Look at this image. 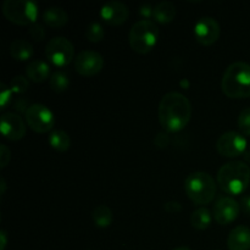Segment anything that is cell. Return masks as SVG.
<instances>
[{"label":"cell","instance_id":"6da1fadb","mask_svg":"<svg viewBox=\"0 0 250 250\" xmlns=\"http://www.w3.org/2000/svg\"><path fill=\"white\" fill-rule=\"evenodd\" d=\"M159 122L168 133H177L185 129L192 117V104L186 95L170 92L160 100L158 110Z\"/></svg>","mask_w":250,"mask_h":250},{"label":"cell","instance_id":"7a4b0ae2","mask_svg":"<svg viewBox=\"0 0 250 250\" xmlns=\"http://www.w3.org/2000/svg\"><path fill=\"white\" fill-rule=\"evenodd\" d=\"M217 183L229 195L243 194L250 183V167L244 161H229L217 172Z\"/></svg>","mask_w":250,"mask_h":250},{"label":"cell","instance_id":"3957f363","mask_svg":"<svg viewBox=\"0 0 250 250\" xmlns=\"http://www.w3.org/2000/svg\"><path fill=\"white\" fill-rule=\"evenodd\" d=\"M221 89L231 99L250 98V65L243 61L231 63L225 71Z\"/></svg>","mask_w":250,"mask_h":250},{"label":"cell","instance_id":"277c9868","mask_svg":"<svg viewBox=\"0 0 250 250\" xmlns=\"http://www.w3.org/2000/svg\"><path fill=\"white\" fill-rule=\"evenodd\" d=\"M185 190L187 197L194 204L208 205L215 199L217 187L212 176L198 171L187 176L185 181Z\"/></svg>","mask_w":250,"mask_h":250},{"label":"cell","instance_id":"5b68a950","mask_svg":"<svg viewBox=\"0 0 250 250\" xmlns=\"http://www.w3.org/2000/svg\"><path fill=\"white\" fill-rule=\"evenodd\" d=\"M159 39V29L150 20H141L132 26L128 41L132 50L137 54H148L155 48Z\"/></svg>","mask_w":250,"mask_h":250},{"label":"cell","instance_id":"8992f818","mask_svg":"<svg viewBox=\"0 0 250 250\" xmlns=\"http://www.w3.org/2000/svg\"><path fill=\"white\" fill-rule=\"evenodd\" d=\"M38 6L28 0H6L2 5V14L11 23L29 26L37 23Z\"/></svg>","mask_w":250,"mask_h":250},{"label":"cell","instance_id":"52a82bcc","mask_svg":"<svg viewBox=\"0 0 250 250\" xmlns=\"http://www.w3.org/2000/svg\"><path fill=\"white\" fill-rule=\"evenodd\" d=\"M45 55L56 67H66L75 60V48L65 37H55L46 44Z\"/></svg>","mask_w":250,"mask_h":250},{"label":"cell","instance_id":"ba28073f","mask_svg":"<svg viewBox=\"0 0 250 250\" xmlns=\"http://www.w3.org/2000/svg\"><path fill=\"white\" fill-rule=\"evenodd\" d=\"M26 124L36 133H48L54 128L55 117L51 110L43 104H32L24 114Z\"/></svg>","mask_w":250,"mask_h":250},{"label":"cell","instance_id":"9c48e42d","mask_svg":"<svg viewBox=\"0 0 250 250\" xmlns=\"http://www.w3.org/2000/svg\"><path fill=\"white\" fill-rule=\"evenodd\" d=\"M216 150L220 155L227 159L244 155L247 151V139L242 133L233 131L226 132L217 139Z\"/></svg>","mask_w":250,"mask_h":250},{"label":"cell","instance_id":"30bf717a","mask_svg":"<svg viewBox=\"0 0 250 250\" xmlns=\"http://www.w3.org/2000/svg\"><path fill=\"white\" fill-rule=\"evenodd\" d=\"M104 68V59L95 50H82L75 58V70L83 77H93Z\"/></svg>","mask_w":250,"mask_h":250},{"label":"cell","instance_id":"8fae6325","mask_svg":"<svg viewBox=\"0 0 250 250\" xmlns=\"http://www.w3.org/2000/svg\"><path fill=\"white\" fill-rule=\"evenodd\" d=\"M215 221L221 226H227L236 221L241 212V205L232 197H220L214 205Z\"/></svg>","mask_w":250,"mask_h":250},{"label":"cell","instance_id":"7c38bea8","mask_svg":"<svg viewBox=\"0 0 250 250\" xmlns=\"http://www.w3.org/2000/svg\"><path fill=\"white\" fill-rule=\"evenodd\" d=\"M221 34L219 22L209 16L202 17L194 26V37L200 45L210 46L216 43Z\"/></svg>","mask_w":250,"mask_h":250},{"label":"cell","instance_id":"4fadbf2b","mask_svg":"<svg viewBox=\"0 0 250 250\" xmlns=\"http://www.w3.org/2000/svg\"><path fill=\"white\" fill-rule=\"evenodd\" d=\"M20 115L15 112H6L1 116L0 129L2 136L9 141H20L26 136L27 126Z\"/></svg>","mask_w":250,"mask_h":250},{"label":"cell","instance_id":"5bb4252c","mask_svg":"<svg viewBox=\"0 0 250 250\" xmlns=\"http://www.w3.org/2000/svg\"><path fill=\"white\" fill-rule=\"evenodd\" d=\"M129 16V10L124 2L109 1L100 10V17L109 26H121L127 21Z\"/></svg>","mask_w":250,"mask_h":250},{"label":"cell","instance_id":"9a60e30c","mask_svg":"<svg viewBox=\"0 0 250 250\" xmlns=\"http://www.w3.org/2000/svg\"><path fill=\"white\" fill-rule=\"evenodd\" d=\"M229 250H250V229L247 226H237L227 237Z\"/></svg>","mask_w":250,"mask_h":250},{"label":"cell","instance_id":"2e32d148","mask_svg":"<svg viewBox=\"0 0 250 250\" xmlns=\"http://www.w3.org/2000/svg\"><path fill=\"white\" fill-rule=\"evenodd\" d=\"M50 66L44 60H33L27 65L26 76L29 81L34 83H43L50 80Z\"/></svg>","mask_w":250,"mask_h":250},{"label":"cell","instance_id":"e0dca14e","mask_svg":"<svg viewBox=\"0 0 250 250\" xmlns=\"http://www.w3.org/2000/svg\"><path fill=\"white\" fill-rule=\"evenodd\" d=\"M43 21L50 28H62L68 22V15L62 7H49L44 11Z\"/></svg>","mask_w":250,"mask_h":250},{"label":"cell","instance_id":"ac0fdd59","mask_svg":"<svg viewBox=\"0 0 250 250\" xmlns=\"http://www.w3.org/2000/svg\"><path fill=\"white\" fill-rule=\"evenodd\" d=\"M176 14H177V9L175 5L171 1H161L154 7V20L158 23L167 24L175 20Z\"/></svg>","mask_w":250,"mask_h":250},{"label":"cell","instance_id":"d6986e66","mask_svg":"<svg viewBox=\"0 0 250 250\" xmlns=\"http://www.w3.org/2000/svg\"><path fill=\"white\" fill-rule=\"evenodd\" d=\"M10 55L16 61H27L33 55V46L26 39H15L10 44Z\"/></svg>","mask_w":250,"mask_h":250},{"label":"cell","instance_id":"ffe728a7","mask_svg":"<svg viewBox=\"0 0 250 250\" xmlns=\"http://www.w3.org/2000/svg\"><path fill=\"white\" fill-rule=\"evenodd\" d=\"M49 144L54 150L59 151V153H65L70 149L71 146V138L65 131L61 129H56L50 133L48 138Z\"/></svg>","mask_w":250,"mask_h":250},{"label":"cell","instance_id":"44dd1931","mask_svg":"<svg viewBox=\"0 0 250 250\" xmlns=\"http://www.w3.org/2000/svg\"><path fill=\"white\" fill-rule=\"evenodd\" d=\"M93 221L99 229H107L112 222V211L107 205H98L93 210Z\"/></svg>","mask_w":250,"mask_h":250},{"label":"cell","instance_id":"7402d4cb","mask_svg":"<svg viewBox=\"0 0 250 250\" xmlns=\"http://www.w3.org/2000/svg\"><path fill=\"white\" fill-rule=\"evenodd\" d=\"M212 222V216L207 208H199L190 216V224L195 229L204 231L209 229Z\"/></svg>","mask_w":250,"mask_h":250},{"label":"cell","instance_id":"603a6c76","mask_svg":"<svg viewBox=\"0 0 250 250\" xmlns=\"http://www.w3.org/2000/svg\"><path fill=\"white\" fill-rule=\"evenodd\" d=\"M51 90L55 93H63L70 87V77L62 71H55L51 73V77L49 80Z\"/></svg>","mask_w":250,"mask_h":250},{"label":"cell","instance_id":"cb8c5ba5","mask_svg":"<svg viewBox=\"0 0 250 250\" xmlns=\"http://www.w3.org/2000/svg\"><path fill=\"white\" fill-rule=\"evenodd\" d=\"M105 31L103 26L98 22H92L89 26L87 27L85 31V38L90 42V43H99L104 39Z\"/></svg>","mask_w":250,"mask_h":250},{"label":"cell","instance_id":"d4e9b609","mask_svg":"<svg viewBox=\"0 0 250 250\" xmlns=\"http://www.w3.org/2000/svg\"><path fill=\"white\" fill-rule=\"evenodd\" d=\"M9 87L16 94H22V93H26L28 90L29 81L24 76H15L10 82Z\"/></svg>","mask_w":250,"mask_h":250},{"label":"cell","instance_id":"484cf974","mask_svg":"<svg viewBox=\"0 0 250 250\" xmlns=\"http://www.w3.org/2000/svg\"><path fill=\"white\" fill-rule=\"evenodd\" d=\"M238 128L242 134L244 136H250V107L242 110L238 116Z\"/></svg>","mask_w":250,"mask_h":250},{"label":"cell","instance_id":"4316f807","mask_svg":"<svg viewBox=\"0 0 250 250\" xmlns=\"http://www.w3.org/2000/svg\"><path fill=\"white\" fill-rule=\"evenodd\" d=\"M28 33L29 36L32 37V39L36 42H42L45 38V29H44V27L39 23L32 24L28 29Z\"/></svg>","mask_w":250,"mask_h":250},{"label":"cell","instance_id":"83f0119b","mask_svg":"<svg viewBox=\"0 0 250 250\" xmlns=\"http://www.w3.org/2000/svg\"><path fill=\"white\" fill-rule=\"evenodd\" d=\"M0 87H1V90H0V106L1 107H0V109L5 110L7 105L10 104L12 90L10 89V87H7L6 84H4V83H1Z\"/></svg>","mask_w":250,"mask_h":250},{"label":"cell","instance_id":"f1b7e54d","mask_svg":"<svg viewBox=\"0 0 250 250\" xmlns=\"http://www.w3.org/2000/svg\"><path fill=\"white\" fill-rule=\"evenodd\" d=\"M11 160V151L5 144L0 146V167L4 170L7 166V164Z\"/></svg>","mask_w":250,"mask_h":250},{"label":"cell","instance_id":"f546056e","mask_svg":"<svg viewBox=\"0 0 250 250\" xmlns=\"http://www.w3.org/2000/svg\"><path fill=\"white\" fill-rule=\"evenodd\" d=\"M29 106H31V105L28 104V100L24 99V98H17L14 103L15 110L19 112H24V114H26L27 110L29 109Z\"/></svg>","mask_w":250,"mask_h":250},{"label":"cell","instance_id":"4dcf8cb0","mask_svg":"<svg viewBox=\"0 0 250 250\" xmlns=\"http://www.w3.org/2000/svg\"><path fill=\"white\" fill-rule=\"evenodd\" d=\"M164 209L167 212H170V214H177V212H180L182 210V207H181V204L178 202H167L165 204V207H164Z\"/></svg>","mask_w":250,"mask_h":250},{"label":"cell","instance_id":"1f68e13d","mask_svg":"<svg viewBox=\"0 0 250 250\" xmlns=\"http://www.w3.org/2000/svg\"><path fill=\"white\" fill-rule=\"evenodd\" d=\"M239 205H241L242 211H243L247 216H250V195H244V197H242Z\"/></svg>","mask_w":250,"mask_h":250},{"label":"cell","instance_id":"d6a6232c","mask_svg":"<svg viewBox=\"0 0 250 250\" xmlns=\"http://www.w3.org/2000/svg\"><path fill=\"white\" fill-rule=\"evenodd\" d=\"M0 241H1V244H0V250H5L7 244V236L5 233V231H0Z\"/></svg>","mask_w":250,"mask_h":250},{"label":"cell","instance_id":"836d02e7","mask_svg":"<svg viewBox=\"0 0 250 250\" xmlns=\"http://www.w3.org/2000/svg\"><path fill=\"white\" fill-rule=\"evenodd\" d=\"M5 189H6V185H5V181L1 180V195L4 194Z\"/></svg>","mask_w":250,"mask_h":250},{"label":"cell","instance_id":"e575fe53","mask_svg":"<svg viewBox=\"0 0 250 250\" xmlns=\"http://www.w3.org/2000/svg\"><path fill=\"white\" fill-rule=\"evenodd\" d=\"M173 250H192V249L188 248V247H178V248H176Z\"/></svg>","mask_w":250,"mask_h":250},{"label":"cell","instance_id":"d590c367","mask_svg":"<svg viewBox=\"0 0 250 250\" xmlns=\"http://www.w3.org/2000/svg\"><path fill=\"white\" fill-rule=\"evenodd\" d=\"M249 151H250V146H249Z\"/></svg>","mask_w":250,"mask_h":250}]
</instances>
